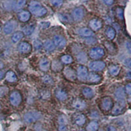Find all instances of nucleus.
<instances>
[{
    "instance_id": "obj_1",
    "label": "nucleus",
    "mask_w": 131,
    "mask_h": 131,
    "mask_svg": "<svg viewBox=\"0 0 131 131\" xmlns=\"http://www.w3.org/2000/svg\"><path fill=\"white\" fill-rule=\"evenodd\" d=\"M29 12L30 14H33L34 15L38 17L44 16L47 13V10L45 7L42 6L40 3L37 2H31L29 5Z\"/></svg>"
},
{
    "instance_id": "obj_2",
    "label": "nucleus",
    "mask_w": 131,
    "mask_h": 131,
    "mask_svg": "<svg viewBox=\"0 0 131 131\" xmlns=\"http://www.w3.org/2000/svg\"><path fill=\"white\" fill-rule=\"evenodd\" d=\"M41 115L39 112H36V111H30V112H27L24 115V120L25 122L31 123H34L38 119H40Z\"/></svg>"
},
{
    "instance_id": "obj_3",
    "label": "nucleus",
    "mask_w": 131,
    "mask_h": 131,
    "mask_svg": "<svg viewBox=\"0 0 131 131\" xmlns=\"http://www.w3.org/2000/svg\"><path fill=\"white\" fill-rule=\"evenodd\" d=\"M17 26H18V24L15 20H10L8 21L7 23H5L3 26V32L5 34H10L16 30Z\"/></svg>"
},
{
    "instance_id": "obj_4",
    "label": "nucleus",
    "mask_w": 131,
    "mask_h": 131,
    "mask_svg": "<svg viewBox=\"0 0 131 131\" xmlns=\"http://www.w3.org/2000/svg\"><path fill=\"white\" fill-rule=\"evenodd\" d=\"M105 54L104 50L101 47H94L89 52V57L92 59L98 60L102 58Z\"/></svg>"
},
{
    "instance_id": "obj_5",
    "label": "nucleus",
    "mask_w": 131,
    "mask_h": 131,
    "mask_svg": "<svg viewBox=\"0 0 131 131\" xmlns=\"http://www.w3.org/2000/svg\"><path fill=\"white\" fill-rule=\"evenodd\" d=\"M113 101L111 97L106 96L102 98L101 102H100V106L103 110L108 112L111 110L113 106Z\"/></svg>"
},
{
    "instance_id": "obj_6",
    "label": "nucleus",
    "mask_w": 131,
    "mask_h": 131,
    "mask_svg": "<svg viewBox=\"0 0 131 131\" xmlns=\"http://www.w3.org/2000/svg\"><path fill=\"white\" fill-rule=\"evenodd\" d=\"M125 101H119L115 105H113L112 107V114L113 115H118L124 112L125 110Z\"/></svg>"
},
{
    "instance_id": "obj_7",
    "label": "nucleus",
    "mask_w": 131,
    "mask_h": 131,
    "mask_svg": "<svg viewBox=\"0 0 131 131\" xmlns=\"http://www.w3.org/2000/svg\"><path fill=\"white\" fill-rule=\"evenodd\" d=\"M22 102V96L18 91H13L10 95V102L13 106H18Z\"/></svg>"
},
{
    "instance_id": "obj_8",
    "label": "nucleus",
    "mask_w": 131,
    "mask_h": 131,
    "mask_svg": "<svg viewBox=\"0 0 131 131\" xmlns=\"http://www.w3.org/2000/svg\"><path fill=\"white\" fill-rule=\"evenodd\" d=\"M106 67V64L104 62L101 60H94L91 62L89 64V68L93 71L95 72H100L102 71Z\"/></svg>"
},
{
    "instance_id": "obj_9",
    "label": "nucleus",
    "mask_w": 131,
    "mask_h": 131,
    "mask_svg": "<svg viewBox=\"0 0 131 131\" xmlns=\"http://www.w3.org/2000/svg\"><path fill=\"white\" fill-rule=\"evenodd\" d=\"M88 69L85 67V66H79L77 70V77L81 81H84L86 79L88 76Z\"/></svg>"
},
{
    "instance_id": "obj_10",
    "label": "nucleus",
    "mask_w": 131,
    "mask_h": 131,
    "mask_svg": "<svg viewBox=\"0 0 131 131\" xmlns=\"http://www.w3.org/2000/svg\"><path fill=\"white\" fill-rule=\"evenodd\" d=\"M84 15H85V10L83 8L81 7H76L72 11V17L76 21L81 20L83 18Z\"/></svg>"
},
{
    "instance_id": "obj_11",
    "label": "nucleus",
    "mask_w": 131,
    "mask_h": 131,
    "mask_svg": "<svg viewBox=\"0 0 131 131\" xmlns=\"http://www.w3.org/2000/svg\"><path fill=\"white\" fill-rule=\"evenodd\" d=\"M89 26L90 27V29L93 31H98L102 27V23L100 20L98 18H93L91 20V21L89 23Z\"/></svg>"
},
{
    "instance_id": "obj_12",
    "label": "nucleus",
    "mask_w": 131,
    "mask_h": 131,
    "mask_svg": "<svg viewBox=\"0 0 131 131\" xmlns=\"http://www.w3.org/2000/svg\"><path fill=\"white\" fill-rule=\"evenodd\" d=\"M52 42H53L54 46L58 48H63L66 45V40L65 39V38L62 36H58V35L54 36Z\"/></svg>"
},
{
    "instance_id": "obj_13",
    "label": "nucleus",
    "mask_w": 131,
    "mask_h": 131,
    "mask_svg": "<svg viewBox=\"0 0 131 131\" xmlns=\"http://www.w3.org/2000/svg\"><path fill=\"white\" fill-rule=\"evenodd\" d=\"M64 75L67 79L70 81H75L77 78L75 70L72 69L71 68H65L64 70Z\"/></svg>"
},
{
    "instance_id": "obj_14",
    "label": "nucleus",
    "mask_w": 131,
    "mask_h": 131,
    "mask_svg": "<svg viewBox=\"0 0 131 131\" xmlns=\"http://www.w3.org/2000/svg\"><path fill=\"white\" fill-rule=\"evenodd\" d=\"M72 106L75 109L82 110L86 107V103L85 100H82L81 98H76L72 102Z\"/></svg>"
},
{
    "instance_id": "obj_15",
    "label": "nucleus",
    "mask_w": 131,
    "mask_h": 131,
    "mask_svg": "<svg viewBox=\"0 0 131 131\" xmlns=\"http://www.w3.org/2000/svg\"><path fill=\"white\" fill-rule=\"evenodd\" d=\"M87 81L90 83L98 84L102 81V77L100 75L94 73H90L87 76Z\"/></svg>"
},
{
    "instance_id": "obj_16",
    "label": "nucleus",
    "mask_w": 131,
    "mask_h": 131,
    "mask_svg": "<svg viewBox=\"0 0 131 131\" xmlns=\"http://www.w3.org/2000/svg\"><path fill=\"white\" fill-rule=\"evenodd\" d=\"M18 49L21 53H28L31 50V46L28 42H22L18 45Z\"/></svg>"
},
{
    "instance_id": "obj_17",
    "label": "nucleus",
    "mask_w": 131,
    "mask_h": 131,
    "mask_svg": "<svg viewBox=\"0 0 131 131\" xmlns=\"http://www.w3.org/2000/svg\"><path fill=\"white\" fill-rule=\"evenodd\" d=\"M78 34L82 37H90L93 36L94 32L88 28H82L78 30Z\"/></svg>"
},
{
    "instance_id": "obj_18",
    "label": "nucleus",
    "mask_w": 131,
    "mask_h": 131,
    "mask_svg": "<svg viewBox=\"0 0 131 131\" xmlns=\"http://www.w3.org/2000/svg\"><path fill=\"white\" fill-rule=\"evenodd\" d=\"M39 68L43 72H47L49 70V68H50L49 60L46 58H44L41 60L40 62H39Z\"/></svg>"
},
{
    "instance_id": "obj_19",
    "label": "nucleus",
    "mask_w": 131,
    "mask_h": 131,
    "mask_svg": "<svg viewBox=\"0 0 131 131\" xmlns=\"http://www.w3.org/2000/svg\"><path fill=\"white\" fill-rule=\"evenodd\" d=\"M30 17H31V14L28 10H23L18 14V18L23 23H26L28 21Z\"/></svg>"
},
{
    "instance_id": "obj_20",
    "label": "nucleus",
    "mask_w": 131,
    "mask_h": 131,
    "mask_svg": "<svg viewBox=\"0 0 131 131\" xmlns=\"http://www.w3.org/2000/svg\"><path fill=\"white\" fill-rule=\"evenodd\" d=\"M125 94L126 93H125V90L122 87H119L118 89H117L115 92V95L119 100V101H125Z\"/></svg>"
},
{
    "instance_id": "obj_21",
    "label": "nucleus",
    "mask_w": 131,
    "mask_h": 131,
    "mask_svg": "<svg viewBox=\"0 0 131 131\" xmlns=\"http://www.w3.org/2000/svg\"><path fill=\"white\" fill-rule=\"evenodd\" d=\"M58 18L60 20L64 23H72L73 22V18L71 16L65 13H60L58 14Z\"/></svg>"
},
{
    "instance_id": "obj_22",
    "label": "nucleus",
    "mask_w": 131,
    "mask_h": 131,
    "mask_svg": "<svg viewBox=\"0 0 131 131\" xmlns=\"http://www.w3.org/2000/svg\"><path fill=\"white\" fill-rule=\"evenodd\" d=\"M55 95L58 100H61V101L66 100L68 98L67 93L64 91H63V90L60 89H57L56 90Z\"/></svg>"
},
{
    "instance_id": "obj_23",
    "label": "nucleus",
    "mask_w": 131,
    "mask_h": 131,
    "mask_svg": "<svg viewBox=\"0 0 131 131\" xmlns=\"http://www.w3.org/2000/svg\"><path fill=\"white\" fill-rule=\"evenodd\" d=\"M109 72L113 76H116L120 72L121 70V68L118 65H115V64H112V65L110 66L108 68Z\"/></svg>"
},
{
    "instance_id": "obj_24",
    "label": "nucleus",
    "mask_w": 131,
    "mask_h": 131,
    "mask_svg": "<svg viewBox=\"0 0 131 131\" xmlns=\"http://www.w3.org/2000/svg\"><path fill=\"white\" fill-rule=\"evenodd\" d=\"M5 79L7 81L10 82V83H15L17 81V76L16 75L15 72L11 71V70H9L6 73Z\"/></svg>"
},
{
    "instance_id": "obj_25",
    "label": "nucleus",
    "mask_w": 131,
    "mask_h": 131,
    "mask_svg": "<svg viewBox=\"0 0 131 131\" xmlns=\"http://www.w3.org/2000/svg\"><path fill=\"white\" fill-rule=\"evenodd\" d=\"M86 121V118L84 114H79L75 118V122L78 126H83L85 125Z\"/></svg>"
},
{
    "instance_id": "obj_26",
    "label": "nucleus",
    "mask_w": 131,
    "mask_h": 131,
    "mask_svg": "<svg viewBox=\"0 0 131 131\" xmlns=\"http://www.w3.org/2000/svg\"><path fill=\"white\" fill-rule=\"evenodd\" d=\"M58 123H59V127H58V130L59 131H66V119L65 116L62 115L59 117V121H58Z\"/></svg>"
},
{
    "instance_id": "obj_27",
    "label": "nucleus",
    "mask_w": 131,
    "mask_h": 131,
    "mask_svg": "<svg viewBox=\"0 0 131 131\" xmlns=\"http://www.w3.org/2000/svg\"><path fill=\"white\" fill-rule=\"evenodd\" d=\"M16 2L15 1H7V2H4L3 3V7L5 10L10 11V10H14L15 8V5H16Z\"/></svg>"
},
{
    "instance_id": "obj_28",
    "label": "nucleus",
    "mask_w": 131,
    "mask_h": 131,
    "mask_svg": "<svg viewBox=\"0 0 131 131\" xmlns=\"http://www.w3.org/2000/svg\"><path fill=\"white\" fill-rule=\"evenodd\" d=\"M99 128V125L98 122L95 121H91L86 127V131H98Z\"/></svg>"
},
{
    "instance_id": "obj_29",
    "label": "nucleus",
    "mask_w": 131,
    "mask_h": 131,
    "mask_svg": "<svg viewBox=\"0 0 131 131\" xmlns=\"http://www.w3.org/2000/svg\"><path fill=\"white\" fill-rule=\"evenodd\" d=\"M106 35L109 39L113 40L115 37V35H116L115 30L113 28V27L109 26L106 30Z\"/></svg>"
},
{
    "instance_id": "obj_30",
    "label": "nucleus",
    "mask_w": 131,
    "mask_h": 131,
    "mask_svg": "<svg viewBox=\"0 0 131 131\" xmlns=\"http://www.w3.org/2000/svg\"><path fill=\"white\" fill-rule=\"evenodd\" d=\"M43 47H44V49L46 50V51H49V52H51V51H52L54 49H55V46L54 45L53 42L52 41L49 40H46L44 43H43Z\"/></svg>"
},
{
    "instance_id": "obj_31",
    "label": "nucleus",
    "mask_w": 131,
    "mask_h": 131,
    "mask_svg": "<svg viewBox=\"0 0 131 131\" xmlns=\"http://www.w3.org/2000/svg\"><path fill=\"white\" fill-rule=\"evenodd\" d=\"M23 37H24V34L23 33V31H16L12 36L11 40H12L13 43H16L19 41Z\"/></svg>"
},
{
    "instance_id": "obj_32",
    "label": "nucleus",
    "mask_w": 131,
    "mask_h": 131,
    "mask_svg": "<svg viewBox=\"0 0 131 131\" xmlns=\"http://www.w3.org/2000/svg\"><path fill=\"white\" fill-rule=\"evenodd\" d=\"M82 93L84 96L87 98H92L94 96V92L89 87H85L82 91Z\"/></svg>"
},
{
    "instance_id": "obj_33",
    "label": "nucleus",
    "mask_w": 131,
    "mask_h": 131,
    "mask_svg": "<svg viewBox=\"0 0 131 131\" xmlns=\"http://www.w3.org/2000/svg\"><path fill=\"white\" fill-rule=\"evenodd\" d=\"M52 70L54 72H60L62 69V64L58 60H54L52 62Z\"/></svg>"
},
{
    "instance_id": "obj_34",
    "label": "nucleus",
    "mask_w": 131,
    "mask_h": 131,
    "mask_svg": "<svg viewBox=\"0 0 131 131\" xmlns=\"http://www.w3.org/2000/svg\"><path fill=\"white\" fill-rule=\"evenodd\" d=\"M35 30V25L34 24H30V25L27 26L23 30V34L26 36H30L34 32Z\"/></svg>"
},
{
    "instance_id": "obj_35",
    "label": "nucleus",
    "mask_w": 131,
    "mask_h": 131,
    "mask_svg": "<svg viewBox=\"0 0 131 131\" xmlns=\"http://www.w3.org/2000/svg\"><path fill=\"white\" fill-rule=\"evenodd\" d=\"M77 60L80 63H85L87 61V56L85 52H81L77 56Z\"/></svg>"
},
{
    "instance_id": "obj_36",
    "label": "nucleus",
    "mask_w": 131,
    "mask_h": 131,
    "mask_svg": "<svg viewBox=\"0 0 131 131\" xmlns=\"http://www.w3.org/2000/svg\"><path fill=\"white\" fill-rule=\"evenodd\" d=\"M61 60L64 64H68L73 62V58L70 55L65 54V55H63L61 57Z\"/></svg>"
},
{
    "instance_id": "obj_37",
    "label": "nucleus",
    "mask_w": 131,
    "mask_h": 131,
    "mask_svg": "<svg viewBox=\"0 0 131 131\" xmlns=\"http://www.w3.org/2000/svg\"><path fill=\"white\" fill-rule=\"evenodd\" d=\"M115 12H116V15L118 18H119V19H124V10L122 7H117L116 8Z\"/></svg>"
},
{
    "instance_id": "obj_38",
    "label": "nucleus",
    "mask_w": 131,
    "mask_h": 131,
    "mask_svg": "<svg viewBox=\"0 0 131 131\" xmlns=\"http://www.w3.org/2000/svg\"><path fill=\"white\" fill-rule=\"evenodd\" d=\"M42 81L44 83H45L46 85H52L53 83V79L51 78V76L46 75H44L42 78Z\"/></svg>"
},
{
    "instance_id": "obj_39",
    "label": "nucleus",
    "mask_w": 131,
    "mask_h": 131,
    "mask_svg": "<svg viewBox=\"0 0 131 131\" xmlns=\"http://www.w3.org/2000/svg\"><path fill=\"white\" fill-rule=\"evenodd\" d=\"M104 45L106 47L107 49L109 51L110 53V52H114L115 50V47L113 43H111V42L109 41H106V43H104Z\"/></svg>"
},
{
    "instance_id": "obj_40",
    "label": "nucleus",
    "mask_w": 131,
    "mask_h": 131,
    "mask_svg": "<svg viewBox=\"0 0 131 131\" xmlns=\"http://www.w3.org/2000/svg\"><path fill=\"white\" fill-rule=\"evenodd\" d=\"M9 92V89L5 86H0V98L5 96Z\"/></svg>"
},
{
    "instance_id": "obj_41",
    "label": "nucleus",
    "mask_w": 131,
    "mask_h": 131,
    "mask_svg": "<svg viewBox=\"0 0 131 131\" xmlns=\"http://www.w3.org/2000/svg\"><path fill=\"white\" fill-rule=\"evenodd\" d=\"M43 46V43L39 39H36V40L34 41V47H35V49L38 50V49H40Z\"/></svg>"
},
{
    "instance_id": "obj_42",
    "label": "nucleus",
    "mask_w": 131,
    "mask_h": 131,
    "mask_svg": "<svg viewBox=\"0 0 131 131\" xmlns=\"http://www.w3.org/2000/svg\"><path fill=\"white\" fill-rule=\"evenodd\" d=\"M26 1H18V2H16V5H15V9H20L21 8H23L24 6V5L26 4Z\"/></svg>"
},
{
    "instance_id": "obj_43",
    "label": "nucleus",
    "mask_w": 131,
    "mask_h": 131,
    "mask_svg": "<svg viewBox=\"0 0 131 131\" xmlns=\"http://www.w3.org/2000/svg\"><path fill=\"white\" fill-rule=\"evenodd\" d=\"M96 39L94 37H90L86 40V43L88 44V45H93V44H95L96 43Z\"/></svg>"
},
{
    "instance_id": "obj_44",
    "label": "nucleus",
    "mask_w": 131,
    "mask_h": 131,
    "mask_svg": "<svg viewBox=\"0 0 131 131\" xmlns=\"http://www.w3.org/2000/svg\"><path fill=\"white\" fill-rule=\"evenodd\" d=\"M125 93H127L128 95H130L131 92V85L130 83H128L125 86Z\"/></svg>"
},
{
    "instance_id": "obj_45",
    "label": "nucleus",
    "mask_w": 131,
    "mask_h": 131,
    "mask_svg": "<svg viewBox=\"0 0 131 131\" xmlns=\"http://www.w3.org/2000/svg\"><path fill=\"white\" fill-rule=\"evenodd\" d=\"M51 3L52 5H54V6L59 7L60 5H61V4L63 3V1H57V0H55V1H52V2H51Z\"/></svg>"
},
{
    "instance_id": "obj_46",
    "label": "nucleus",
    "mask_w": 131,
    "mask_h": 131,
    "mask_svg": "<svg viewBox=\"0 0 131 131\" xmlns=\"http://www.w3.org/2000/svg\"><path fill=\"white\" fill-rule=\"evenodd\" d=\"M125 64L126 66H128V67H130V58H128V59H127L125 61Z\"/></svg>"
},
{
    "instance_id": "obj_47",
    "label": "nucleus",
    "mask_w": 131,
    "mask_h": 131,
    "mask_svg": "<svg viewBox=\"0 0 131 131\" xmlns=\"http://www.w3.org/2000/svg\"><path fill=\"white\" fill-rule=\"evenodd\" d=\"M104 3H106V4L107 5H110L113 4V3H114V2L112 1V0H109V1H104Z\"/></svg>"
},
{
    "instance_id": "obj_48",
    "label": "nucleus",
    "mask_w": 131,
    "mask_h": 131,
    "mask_svg": "<svg viewBox=\"0 0 131 131\" xmlns=\"http://www.w3.org/2000/svg\"><path fill=\"white\" fill-rule=\"evenodd\" d=\"M126 47H127V49H128V52H130V41L127 42V43L126 44Z\"/></svg>"
},
{
    "instance_id": "obj_49",
    "label": "nucleus",
    "mask_w": 131,
    "mask_h": 131,
    "mask_svg": "<svg viewBox=\"0 0 131 131\" xmlns=\"http://www.w3.org/2000/svg\"><path fill=\"white\" fill-rule=\"evenodd\" d=\"M4 75H5L4 72H3V71H1V70H0V80L3 79Z\"/></svg>"
},
{
    "instance_id": "obj_50",
    "label": "nucleus",
    "mask_w": 131,
    "mask_h": 131,
    "mask_svg": "<svg viewBox=\"0 0 131 131\" xmlns=\"http://www.w3.org/2000/svg\"><path fill=\"white\" fill-rule=\"evenodd\" d=\"M112 130L115 131V128H113V127H109V131H112Z\"/></svg>"
},
{
    "instance_id": "obj_51",
    "label": "nucleus",
    "mask_w": 131,
    "mask_h": 131,
    "mask_svg": "<svg viewBox=\"0 0 131 131\" xmlns=\"http://www.w3.org/2000/svg\"><path fill=\"white\" fill-rule=\"evenodd\" d=\"M2 66H3V63H2V62L1 61V60H0V68H2Z\"/></svg>"
},
{
    "instance_id": "obj_52",
    "label": "nucleus",
    "mask_w": 131,
    "mask_h": 131,
    "mask_svg": "<svg viewBox=\"0 0 131 131\" xmlns=\"http://www.w3.org/2000/svg\"><path fill=\"white\" fill-rule=\"evenodd\" d=\"M1 30H2V28H1V27H0V31H1Z\"/></svg>"
},
{
    "instance_id": "obj_53",
    "label": "nucleus",
    "mask_w": 131,
    "mask_h": 131,
    "mask_svg": "<svg viewBox=\"0 0 131 131\" xmlns=\"http://www.w3.org/2000/svg\"><path fill=\"white\" fill-rule=\"evenodd\" d=\"M81 131H85V130H81Z\"/></svg>"
},
{
    "instance_id": "obj_54",
    "label": "nucleus",
    "mask_w": 131,
    "mask_h": 131,
    "mask_svg": "<svg viewBox=\"0 0 131 131\" xmlns=\"http://www.w3.org/2000/svg\"><path fill=\"white\" fill-rule=\"evenodd\" d=\"M43 131H47V130H43Z\"/></svg>"
}]
</instances>
